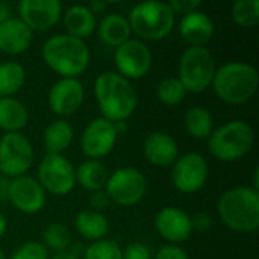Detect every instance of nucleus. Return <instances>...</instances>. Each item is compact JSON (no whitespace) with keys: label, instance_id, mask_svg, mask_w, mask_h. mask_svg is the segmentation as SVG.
I'll use <instances>...</instances> for the list:
<instances>
[{"label":"nucleus","instance_id":"473e14b6","mask_svg":"<svg viewBox=\"0 0 259 259\" xmlns=\"http://www.w3.org/2000/svg\"><path fill=\"white\" fill-rule=\"evenodd\" d=\"M49 250L39 241L23 243L9 259H49Z\"/></svg>","mask_w":259,"mask_h":259},{"label":"nucleus","instance_id":"20e7f679","mask_svg":"<svg viewBox=\"0 0 259 259\" xmlns=\"http://www.w3.org/2000/svg\"><path fill=\"white\" fill-rule=\"evenodd\" d=\"M256 68L247 62L232 61L215 70L211 87L215 96L228 105L247 103L258 91Z\"/></svg>","mask_w":259,"mask_h":259},{"label":"nucleus","instance_id":"412c9836","mask_svg":"<svg viewBox=\"0 0 259 259\" xmlns=\"http://www.w3.org/2000/svg\"><path fill=\"white\" fill-rule=\"evenodd\" d=\"M99 38L103 44L109 47H120L126 41L131 39L132 30L126 17L120 14H108L97 23Z\"/></svg>","mask_w":259,"mask_h":259},{"label":"nucleus","instance_id":"39448f33","mask_svg":"<svg viewBox=\"0 0 259 259\" xmlns=\"http://www.w3.org/2000/svg\"><path fill=\"white\" fill-rule=\"evenodd\" d=\"M255 132L244 120H231L214 129L208 137L209 153L223 162L243 159L253 147Z\"/></svg>","mask_w":259,"mask_h":259},{"label":"nucleus","instance_id":"ddd939ff","mask_svg":"<svg viewBox=\"0 0 259 259\" xmlns=\"http://www.w3.org/2000/svg\"><path fill=\"white\" fill-rule=\"evenodd\" d=\"M117 140L118 132L115 123L97 117L85 126L80 135V149L88 159L100 161L114 150Z\"/></svg>","mask_w":259,"mask_h":259},{"label":"nucleus","instance_id":"a211bd4d","mask_svg":"<svg viewBox=\"0 0 259 259\" xmlns=\"http://www.w3.org/2000/svg\"><path fill=\"white\" fill-rule=\"evenodd\" d=\"M143 153L147 162L155 167H170L179 158L178 141L167 132H152L146 137Z\"/></svg>","mask_w":259,"mask_h":259},{"label":"nucleus","instance_id":"2f4dec72","mask_svg":"<svg viewBox=\"0 0 259 259\" xmlns=\"http://www.w3.org/2000/svg\"><path fill=\"white\" fill-rule=\"evenodd\" d=\"M83 259H123V253L115 241L105 238L91 243L83 253Z\"/></svg>","mask_w":259,"mask_h":259},{"label":"nucleus","instance_id":"f8f14e48","mask_svg":"<svg viewBox=\"0 0 259 259\" xmlns=\"http://www.w3.org/2000/svg\"><path fill=\"white\" fill-rule=\"evenodd\" d=\"M209 176L206 159L196 152H188L176 159L171 170L173 187L184 194H194L200 191Z\"/></svg>","mask_w":259,"mask_h":259},{"label":"nucleus","instance_id":"1a4fd4ad","mask_svg":"<svg viewBox=\"0 0 259 259\" xmlns=\"http://www.w3.org/2000/svg\"><path fill=\"white\" fill-rule=\"evenodd\" d=\"M33 146L21 132H9L0 138V170L2 175L14 179L26 175L33 164Z\"/></svg>","mask_w":259,"mask_h":259},{"label":"nucleus","instance_id":"c03bdc74","mask_svg":"<svg viewBox=\"0 0 259 259\" xmlns=\"http://www.w3.org/2000/svg\"><path fill=\"white\" fill-rule=\"evenodd\" d=\"M0 259H6V253L0 249Z\"/></svg>","mask_w":259,"mask_h":259},{"label":"nucleus","instance_id":"a878e982","mask_svg":"<svg viewBox=\"0 0 259 259\" xmlns=\"http://www.w3.org/2000/svg\"><path fill=\"white\" fill-rule=\"evenodd\" d=\"M108 178L109 175L105 164L96 159H87L76 168V184L90 193L105 190Z\"/></svg>","mask_w":259,"mask_h":259},{"label":"nucleus","instance_id":"7c9ffc66","mask_svg":"<svg viewBox=\"0 0 259 259\" xmlns=\"http://www.w3.org/2000/svg\"><path fill=\"white\" fill-rule=\"evenodd\" d=\"M187 96V90L178 77H165L156 87V97L162 105H179Z\"/></svg>","mask_w":259,"mask_h":259},{"label":"nucleus","instance_id":"6ab92c4d","mask_svg":"<svg viewBox=\"0 0 259 259\" xmlns=\"http://www.w3.org/2000/svg\"><path fill=\"white\" fill-rule=\"evenodd\" d=\"M214 21L202 11H194L182 17L179 23V33L184 41L194 47H206L214 36Z\"/></svg>","mask_w":259,"mask_h":259},{"label":"nucleus","instance_id":"a18cd8bd","mask_svg":"<svg viewBox=\"0 0 259 259\" xmlns=\"http://www.w3.org/2000/svg\"><path fill=\"white\" fill-rule=\"evenodd\" d=\"M0 176H2V170H0Z\"/></svg>","mask_w":259,"mask_h":259},{"label":"nucleus","instance_id":"9b49d317","mask_svg":"<svg viewBox=\"0 0 259 259\" xmlns=\"http://www.w3.org/2000/svg\"><path fill=\"white\" fill-rule=\"evenodd\" d=\"M114 62L120 76L127 80H134L143 79L150 71L153 56L144 41L138 38H131L129 41L115 49Z\"/></svg>","mask_w":259,"mask_h":259},{"label":"nucleus","instance_id":"f257e3e1","mask_svg":"<svg viewBox=\"0 0 259 259\" xmlns=\"http://www.w3.org/2000/svg\"><path fill=\"white\" fill-rule=\"evenodd\" d=\"M94 97L102 118L111 123L126 121L138 106L135 87L117 71H103L96 77Z\"/></svg>","mask_w":259,"mask_h":259},{"label":"nucleus","instance_id":"c9c22d12","mask_svg":"<svg viewBox=\"0 0 259 259\" xmlns=\"http://www.w3.org/2000/svg\"><path fill=\"white\" fill-rule=\"evenodd\" d=\"M153 259H190L188 258V253L181 247V246H176V244H167V246H162Z\"/></svg>","mask_w":259,"mask_h":259},{"label":"nucleus","instance_id":"423d86ee","mask_svg":"<svg viewBox=\"0 0 259 259\" xmlns=\"http://www.w3.org/2000/svg\"><path fill=\"white\" fill-rule=\"evenodd\" d=\"M175 14L168 3L144 2L135 5L127 17L132 33L141 41H159L168 36L175 27Z\"/></svg>","mask_w":259,"mask_h":259},{"label":"nucleus","instance_id":"dca6fc26","mask_svg":"<svg viewBox=\"0 0 259 259\" xmlns=\"http://www.w3.org/2000/svg\"><path fill=\"white\" fill-rule=\"evenodd\" d=\"M8 202L23 214H36L46 205V191L35 178L23 175L11 179Z\"/></svg>","mask_w":259,"mask_h":259},{"label":"nucleus","instance_id":"ea45409f","mask_svg":"<svg viewBox=\"0 0 259 259\" xmlns=\"http://www.w3.org/2000/svg\"><path fill=\"white\" fill-rule=\"evenodd\" d=\"M9 18H12V9L8 3L0 2V24L8 21Z\"/></svg>","mask_w":259,"mask_h":259},{"label":"nucleus","instance_id":"f03ea898","mask_svg":"<svg viewBox=\"0 0 259 259\" xmlns=\"http://www.w3.org/2000/svg\"><path fill=\"white\" fill-rule=\"evenodd\" d=\"M46 65L61 77L77 79L90 65L91 53L85 39L70 36L67 33L55 35L46 39L41 49Z\"/></svg>","mask_w":259,"mask_h":259},{"label":"nucleus","instance_id":"4c0bfd02","mask_svg":"<svg viewBox=\"0 0 259 259\" xmlns=\"http://www.w3.org/2000/svg\"><path fill=\"white\" fill-rule=\"evenodd\" d=\"M111 200L108 197V194L105 193V190H100V191H94L91 193V197H90V205H91V209L94 211H105L108 206H109Z\"/></svg>","mask_w":259,"mask_h":259},{"label":"nucleus","instance_id":"37998d69","mask_svg":"<svg viewBox=\"0 0 259 259\" xmlns=\"http://www.w3.org/2000/svg\"><path fill=\"white\" fill-rule=\"evenodd\" d=\"M8 231V220L6 217L0 212V237H3Z\"/></svg>","mask_w":259,"mask_h":259},{"label":"nucleus","instance_id":"b1692460","mask_svg":"<svg viewBox=\"0 0 259 259\" xmlns=\"http://www.w3.org/2000/svg\"><path fill=\"white\" fill-rule=\"evenodd\" d=\"M29 109L18 99H0V129L6 134L24 129L29 123Z\"/></svg>","mask_w":259,"mask_h":259},{"label":"nucleus","instance_id":"0eeeda50","mask_svg":"<svg viewBox=\"0 0 259 259\" xmlns=\"http://www.w3.org/2000/svg\"><path fill=\"white\" fill-rule=\"evenodd\" d=\"M215 70V59L209 49L190 46L179 58L178 79L187 93H203L211 87Z\"/></svg>","mask_w":259,"mask_h":259},{"label":"nucleus","instance_id":"c756f323","mask_svg":"<svg viewBox=\"0 0 259 259\" xmlns=\"http://www.w3.org/2000/svg\"><path fill=\"white\" fill-rule=\"evenodd\" d=\"M231 17L240 27L252 29L259 23V0H238L231 8Z\"/></svg>","mask_w":259,"mask_h":259},{"label":"nucleus","instance_id":"a19ab883","mask_svg":"<svg viewBox=\"0 0 259 259\" xmlns=\"http://www.w3.org/2000/svg\"><path fill=\"white\" fill-rule=\"evenodd\" d=\"M106 6H108V3H106V2H103V0H94V2H91V3L88 5L90 11H91L94 15H96L97 12L105 11V9H106Z\"/></svg>","mask_w":259,"mask_h":259},{"label":"nucleus","instance_id":"4468645a","mask_svg":"<svg viewBox=\"0 0 259 259\" xmlns=\"http://www.w3.org/2000/svg\"><path fill=\"white\" fill-rule=\"evenodd\" d=\"M83 97L85 90L79 79L61 77L49 90L47 105L58 117H68L80 109Z\"/></svg>","mask_w":259,"mask_h":259},{"label":"nucleus","instance_id":"79ce46f5","mask_svg":"<svg viewBox=\"0 0 259 259\" xmlns=\"http://www.w3.org/2000/svg\"><path fill=\"white\" fill-rule=\"evenodd\" d=\"M49 259H80L74 252L71 250H67V252H61V253H55L52 258Z\"/></svg>","mask_w":259,"mask_h":259},{"label":"nucleus","instance_id":"58836bf2","mask_svg":"<svg viewBox=\"0 0 259 259\" xmlns=\"http://www.w3.org/2000/svg\"><path fill=\"white\" fill-rule=\"evenodd\" d=\"M9 187H11V179L2 175L0 176V200H8Z\"/></svg>","mask_w":259,"mask_h":259},{"label":"nucleus","instance_id":"e433bc0d","mask_svg":"<svg viewBox=\"0 0 259 259\" xmlns=\"http://www.w3.org/2000/svg\"><path fill=\"white\" fill-rule=\"evenodd\" d=\"M191 225H193V232L194 231L208 232L212 228L214 222H212V217L208 212H199V214L191 217Z\"/></svg>","mask_w":259,"mask_h":259},{"label":"nucleus","instance_id":"f3484780","mask_svg":"<svg viewBox=\"0 0 259 259\" xmlns=\"http://www.w3.org/2000/svg\"><path fill=\"white\" fill-rule=\"evenodd\" d=\"M155 229L161 238L178 246L187 241L193 234L191 215L181 208L165 206L155 215Z\"/></svg>","mask_w":259,"mask_h":259},{"label":"nucleus","instance_id":"cd10ccee","mask_svg":"<svg viewBox=\"0 0 259 259\" xmlns=\"http://www.w3.org/2000/svg\"><path fill=\"white\" fill-rule=\"evenodd\" d=\"M185 127L196 140H208L214 131V118L203 106H193L185 114Z\"/></svg>","mask_w":259,"mask_h":259},{"label":"nucleus","instance_id":"72a5a7b5","mask_svg":"<svg viewBox=\"0 0 259 259\" xmlns=\"http://www.w3.org/2000/svg\"><path fill=\"white\" fill-rule=\"evenodd\" d=\"M123 259H152V252L144 243H131L121 249Z\"/></svg>","mask_w":259,"mask_h":259},{"label":"nucleus","instance_id":"393cba45","mask_svg":"<svg viewBox=\"0 0 259 259\" xmlns=\"http://www.w3.org/2000/svg\"><path fill=\"white\" fill-rule=\"evenodd\" d=\"M74 138V131L71 124L62 118H58L52 121L42 134V143L47 150V153L53 155H62L64 150H67Z\"/></svg>","mask_w":259,"mask_h":259},{"label":"nucleus","instance_id":"6e6552de","mask_svg":"<svg viewBox=\"0 0 259 259\" xmlns=\"http://www.w3.org/2000/svg\"><path fill=\"white\" fill-rule=\"evenodd\" d=\"M147 191L146 176L135 167H121L109 175L105 193L118 206H134L140 203Z\"/></svg>","mask_w":259,"mask_h":259},{"label":"nucleus","instance_id":"4be33fe9","mask_svg":"<svg viewBox=\"0 0 259 259\" xmlns=\"http://www.w3.org/2000/svg\"><path fill=\"white\" fill-rule=\"evenodd\" d=\"M64 26L67 35L85 39L97 27V18L85 5H73L64 14Z\"/></svg>","mask_w":259,"mask_h":259},{"label":"nucleus","instance_id":"c85d7f7f","mask_svg":"<svg viewBox=\"0 0 259 259\" xmlns=\"http://www.w3.org/2000/svg\"><path fill=\"white\" fill-rule=\"evenodd\" d=\"M44 247L55 253L67 252L71 247V232L67 226L61 223H50L44 228L42 232Z\"/></svg>","mask_w":259,"mask_h":259},{"label":"nucleus","instance_id":"aec40b11","mask_svg":"<svg viewBox=\"0 0 259 259\" xmlns=\"http://www.w3.org/2000/svg\"><path fill=\"white\" fill-rule=\"evenodd\" d=\"M33 39V32L18 18L12 17L0 24V52L15 56L24 53Z\"/></svg>","mask_w":259,"mask_h":259},{"label":"nucleus","instance_id":"7ed1b4c3","mask_svg":"<svg viewBox=\"0 0 259 259\" xmlns=\"http://www.w3.org/2000/svg\"><path fill=\"white\" fill-rule=\"evenodd\" d=\"M220 220L237 234H253L259 228V191L235 187L222 194L217 203Z\"/></svg>","mask_w":259,"mask_h":259},{"label":"nucleus","instance_id":"bb28decb","mask_svg":"<svg viewBox=\"0 0 259 259\" xmlns=\"http://www.w3.org/2000/svg\"><path fill=\"white\" fill-rule=\"evenodd\" d=\"M26 82V70L15 61L0 64V99L15 96Z\"/></svg>","mask_w":259,"mask_h":259},{"label":"nucleus","instance_id":"9d476101","mask_svg":"<svg viewBox=\"0 0 259 259\" xmlns=\"http://www.w3.org/2000/svg\"><path fill=\"white\" fill-rule=\"evenodd\" d=\"M36 176L42 190L53 196H67L76 187V168L64 155L46 153Z\"/></svg>","mask_w":259,"mask_h":259},{"label":"nucleus","instance_id":"2eb2a0df","mask_svg":"<svg viewBox=\"0 0 259 259\" xmlns=\"http://www.w3.org/2000/svg\"><path fill=\"white\" fill-rule=\"evenodd\" d=\"M62 17L59 0H23L18 5V18L32 32H46L58 24Z\"/></svg>","mask_w":259,"mask_h":259},{"label":"nucleus","instance_id":"f704fd0d","mask_svg":"<svg viewBox=\"0 0 259 259\" xmlns=\"http://www.w3.org/2000/svg\"><path fill=\"white\" fill-rule=\"evenodd\" d=\"M200 0H171L168 3L170 9L173 11V14H181L182 17L187 14H191L194 11H199L200 8Z\"/></svg>","mask_w":259,"mask_h":259},{"label":"nucleus","instance_id":"5701e85b","mask_svg":"<svg viewBox=\"0 0 259 259\" xmlns=\"http://www.w3.org/2000/svg\"><path fill=\"white\" fill-rule=\"evenodd\" d=\"M74 229L83 240L94 243L105 240L109 232V222L99 211L83 209L74 217Z\"/></svg>","mask_w":259,"mask_h":259}]
</instances>
